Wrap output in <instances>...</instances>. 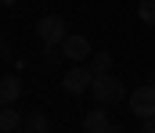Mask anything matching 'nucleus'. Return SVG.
Returning a JSON list of instances; mask_svg holds the SVG:
<instances>
[{"label":"nucleus","mask_w":155,"mask_h":133,"mask_svg":"<svg viewBox=\"0 0 155 133\" xmlns=\"http://www.w3.org/2000/svg\"><path fill=\"white\" fill-rule=\"evenodd\" d=\"M65 36H69V25H65L61 14H43V18L36 22V40L43 47H61Z\"/></svg>","instance_id":"1"},{"label":"nucleus","mask_w":155,"mask_h":133,"mask_svg":"<svg viewBox=\"0 0 155 133\" xmlns=\"http://www.w3.org/2000/svg\"><path fill=\"white\" fill-rule=\"evenodd\" d=\"M90 93L101 101V104H116V101H123V83H119L116 76H108V72H94V83H90Z\"/></svg>","instance_id":"2"},{"label":"nucleus","mask_w":155,"mask_h":133,"mask_svg":"<svg viewBox=\"0 0 155 133\" xmlns=\"http://www.w3.org/2000/svg\"><path fill=\"white\" fill-rule=\"evenodd\" d=\"M130 112L137 119H152L155 115V87L152 83H144V87H137L130 93Z\"/></svg>","instance_id":"3"},{"label":"nucleus","mask_w":155,"mask_h":133,"mask_svg":"<svg viewBox=\"0 0 155 133\" xmlns=\"http://www.w3.org/2000/svg\"><path fill=\"white\" fill-rule=\"evenodd\" d=\"M90 83H94V68H69V72H65V79H61L65 93H72V97L87 93Z\"/></svg>","instance_id":"4"},{"label":"nucleus","mask_w":155,"mask_h":133,"mask_svg":"<svg viewBox=\"0 0 155 133\" xmlns=\"http://www.w3.org/2000/svg\"><path fill=\"white\" fill-rule=\"evenodd\" d=\"M61 54H65L69 61H87V58H94V47H90V40H87V36L72 33V36H65V43H61Z\"/></svg>","instance_id":"5"},{"label":"nucleus","mask_w":155,"mask_h":133,"mask_svg":"<svg viewBox=\"0 0 155 133\" xmlns=\"http://www.w3.org/2000/svg\"><path fill=\"white\" fill-rule=\"evenodd\" d=\"M18 97H22V79L11 76V72L0 76V108H4V104H15Z\"/></svg>","instance_id":"6"},{"label":"nucleus","mask_w":155,"mask_h":133,"mask_svg":"<svg viewBox=\"0 0 155 133\" xmlns=\"http://www.w3.org/2000/svg\"><path fill=\"white\" fill-rule=\"evenodd\" d=\"M108 130H112V119H108L101 108L87 112V119H83V133H108Z\"/></svg>","instance_id":"7"},{"label":"nucleus","mask_w":155,"mask_h":133,"mask_svg":"<svg viewBox=\"0 0 155 133\" xmlns=\"http://www.w3.org/2000/svg\"><path fill=\"white\" fill-rule=\"evenodd\" d=\"M18 126H22V115H18L11 104H4V108H0V133H15Z\"/></svg>","instance_id":"8"},{"label":"nucleus","mask_w":155,"mask_h":133,"mask_svg":"<svg viewBox=\"0 0 155 133\" xmlns=\"http://www.w3.org/2000/svg\"><path fill=\"white\" fill-rule=\"evenodd\" d=\"M25 133H47V115L43 112H33L25 119Z\"/></svg>","instance_id":"9"},{"label":"nucleus","mask_w":155,"mask_h":133,"mask_svg":"<svg viewBox=\"0 0 155 133\" xmlns=\"http://www.w3.org/2000/svg\"><path fill=\"white\" fill-rule=\"evenodd\" d=\"M137 18H141L144 25H155V0H141V4H137Z\"/></svg>","instance_id":"10"},{"label":"nucleus","mask_w":155,"mask_h":133,"mask_svg":"<svg viewBox=\"0 0 155 133\" xmlns=\"http://www.w3.org/2000/svg\"><path fill=\"white\" fill-rule=\"evenodd\" d=\"M90 68H94V72H108V68H112V54H108V50H97L94 61H90Z\"/></svg>","instance_id":"11"},{"label":"nucleus","mask_w":155,"mask_h":133,"mask_svg":"<svg viewBox=\"0 0 155 133\" xmlns=\"http://www.w3.org/2000/svg\"><path fill=\"white\" fill-rule=\"evenodd\" d=\"M141 133H155V115H152V119H144V122H141Z\"/></svg>","instance_id":"12"},{"label":"nucleus","mask_w":155,"mask_h":133,"mask_svg":"<svg viewBox=\"0 0 155 133\" xmlns=\"http://www.w3.org/2000/svg\"><path fill=\"white\" fill-rule=\"evenodd\" d=\"M148 83H152V87H155V68H152V72H148Z\"/></svg>","instance_id":"13"},{"label":"nucleus","mask_w":155,"mask_h":133,"mask_svg":"<svg viewBox=\"0 0 155 133\" xmlns=\"http://www.w3.org/2000/svg\"><path fill=\"white\" fill-rule=\"evenodd\" d=\"M0 4H4V7H11V4H18V0H0Z\"/></svg>","instance_id":"14"}]
</instances>
